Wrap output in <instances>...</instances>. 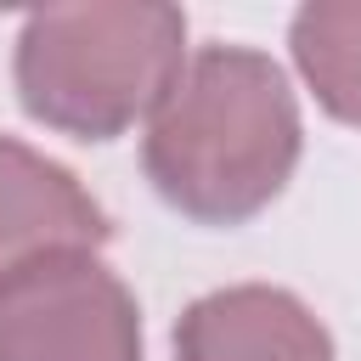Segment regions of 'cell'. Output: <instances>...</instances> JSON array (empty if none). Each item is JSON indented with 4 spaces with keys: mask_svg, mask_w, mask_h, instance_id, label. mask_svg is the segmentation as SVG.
<instances>
[{
    "mask_svg": "<svg viewBox=\"0 0 361 361\" xmlns=\"http://www.w3.org/2000/svg\"><path fill=\"white\" fill-rule=\"evenodd\" d=\"M147 175L192 220L231 226L259 214L299 158L288 73L248 45L197 51L147 118Z\"/></svg>",
    "mask_w": 361,
    "mask_h": 361,
    "instance_id": "obj_1",
    "label": "cell"
},
{
    "mask_svg": "<svg viewBox=\"0 0 361 361\" xmlns=\"http://www.w3.org/2000/svg\"><path fill=\"white\" fill-rule=\"evenodd\" d=\"M0 361H141V316L130 288L90 248L6 271Z\"/></svg>",
    "mask_w": 361,
    "mask_h": 361,
    "instance_id": "obj_3",
    "label": "cell"
},
{
    "mask_svg": "<svg viewBox=\"0 0 361 361\" xmlns=\"http://www.w3.org/2000/svg\"><path fill=\"white\" fill-rule=\"evenodd\" d=\"M186 17L164 0H73L28 11L17 34L23 107L79 141L152 118L186 56Z\"/></svg>",
    "mask_w": 361,
    "mask_h": 361,
    "instance_id": "obj_2",
    "label": "cell"
},
{
    "mask_svg": "<svg viewBox=\"0 0 361 361\" xmlns=\"http://www.w3.org/2000/svg\"><path fill=\"white\" fill-rule=\"evenodd\" d=\"M293 62L316 102L361 124V0H316L293 17Z\"/></svg>",
    "mask_w": 361,
    "mask_h": 361,
    "instance_id": "obj_6",
    "label": "cell"
},
{
    "mask_svg": "<svg viewBox=\"0 0 361 361\" xmlns=\"http://www.w3.org/2000/svg\"><path fill=\"white\" fill-rule=\"evenodd\" d=\"M175 361H333L327 327L282 288L203 293L175 327Z\"/></svg>",
    "mask_w": 361,
    "mask_h": 361,
    "instance_id": "obj_4",
    "label": "cell"
},
{
    "mask_svg": "<svg viewBox=\"0 0 361 361\" xmlns=\"http://www.w3.org/2000/svg\"><path fill=\"white\" fill-rule=\"evenodd\" d=\"M102 237L107 220L90 192L45 152L0 135V276L45 254L96 248Z\"/></svg>",
    "mask_w": 361,
    "mask_h": 361,
    "instance_id": "obj_5",
    "label": "cell"
}]
</instances>
